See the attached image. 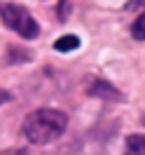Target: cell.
I'll list each match as a JSON object with an SVG mask.
<instances>
[{
	"instance_id": "1",
	"label": "cell",
	"mask_w": 145,
	"mask_h": 155,
	"mask_svg": "<svg viewBox=\"0 0 145 155\" xmlns=\"http://www.w3.org/2000/svg\"><path fill=\"white\" fill-rule=\"evenodd\" d=\"M68 127V115L63 110L56 108H38L26 115L24 125H21V134L26 136V141L35 146H45L52 143L54 139L66 132Z\"/></svg>"
},
{
	"instance_id": "2",
	"label": "cell",
	"mask_w": 145,
	"mask_h": 155,
	"mask_svg": "<svg viewBox=\"0 0 145 155\" xmlns=\"http://www.w3.org/2000/svg\"><path fill=\"white\" fill-rule=\"evenodd\" d=\"M0 17L7 24V28L19 33L21 38H35L40 33L38 21L33 19L28 14V10L21 7V5H0Z\"/></svg>"
},
{
	"instance_id": "3",
	"label": "cell",
	"mask_w": 145,
	"mask_h": 155,
	"mask_svg": "<svg viewBox=\"0 0 145 155\" xmlns=\"http://www.w3.org/2000/svg\"><path fill=\"white\" fill-rule=\"evenodd\" d=\"M87 94L89 97H96V99H108V101H124L122 92L115 89L108 80H103V78H94V80H91V85L87 87Z\"/></svg>"
},
{
	"instance_id": "4",
	"label": "cell",
	"mask_w": 145,
	"mask_h": 155,
	"mask_svg": "<svg viewBox=\"0 0 145 155\" xmlns=\"http://www.w3.org/2000/svg\"><path fill=\"white\" fill-rule=\"evenodd\" d=\"M124 155H145V134H131V136H126Z\"/></svg>"
},
{
	"instance_id": "5",
	"label": "cell",
	"mask_w": 145,
	"mask_h": 155,
	"mask_svg": "<svg viewBox=\"0 0 145 155\" xmlns=\"http://www.w3.org/2000/svg\"><path fill=\"white\" fill-rule=\"evenodd\" d=\"M80 47V38L77 35H61V38L54 42V49L56 52H73V49Z\"/></svg>"
},
{
	"instance_id": "6",
	"label": "cell",
	"mask_w": 145,
	"mask_h": 155,
	"mask_svg": "<svg viewBox=\"0 0 145 155\" xmlns=\"http://www.w3.org/2000/svg\"><path fill=\"white\" fill-rule=\"evenodd\" d=\"M131 35H134L136 40H145V12L131 24Z\"/></svg>"
},
{
	"instance_id": "7",
	"label": "cell",
	"mask_w": 145,
	"mask_h": 155,
	"mask_svg": "<svg viewBox=\"0 0 145 155\" xmlns=\"http://www.w3.org/2000/svg\"><path fill=\"white\" fill-rule=\"evenodd\" d=\"M0 155H28L26 150H21V148H10V150H2Z\"/></svg>"
},
{
	"instance_id": "8",
	"label": "cell",
	"mask_w": 145,
	"mask_h": 155,
	"mask_svg": "<svg viewBox=\"0 0 145 155\" xmlns=\"http://www.w3.org/2000/svg\"><path fill=\"white\" fill-rule=\"evenodd\" d=\"M10 99H12V94L7 92V89H0V106H2V104H7Z\"/></svg>"
}]
</instances>
